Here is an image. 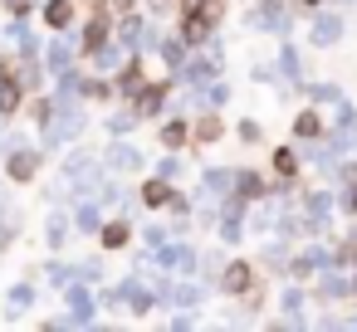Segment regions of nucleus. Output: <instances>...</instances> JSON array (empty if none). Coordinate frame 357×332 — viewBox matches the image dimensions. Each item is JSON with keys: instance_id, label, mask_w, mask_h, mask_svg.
<instances>
[{"instance_id": "11", "label": "nucleus", "mask_w": 357, "mask_h": 332, "mask_svg": "<svg viewBox=\"0 0 357 332\" xmlns=\"http://www.w3.org/2000/svg\"><path fill=\"white\" fill-rule=\"evenodd\" d=\"M352 210H357V191H352Z\"/></svg>"}, {"instance_id": "1", "label": "nucleus", "mask_w": 357, "mask_h": 332, "mask_svg": "<svg viewBox=\"0 0 357 332\" xmlns=\"http://www.w3.org/2000/svg\"><path fill=\"white\" fill-rule=\"evenodd\" d=\"M225 288H230V293H245V288H250V269H245V264H230V269H225Z\"/></svg>"}, {"instance_id": "4", "label": "nucleus", "mask_w": 357, "mask_h": 332, "mask_svg": "<svg viewBox=\"0 0 357 332\" xmlns=\"http://www.w3.org/2000/svg\"><path fill=\"white\" fill-rule=\"evenodd\" d=\"M103 244H108V249H123V244H128V225H108V230H103Z\"/></svg>"}, {"instance_id": "5", "label": "nucleus", "mask_w": 357, "mask_h": 332, "mask_svg": "<svg viewBox=\"0 0 357 332\" xmlns=\"http://www.w3.org/2000/svg\"><path fill=\"white\" fill-rule=\"evenodd\" d=\"M69 20H74L69 0H54V6H50V25H69Z\"/></svg>"}, {"instance_id": "3", "label": "nucleus", "mask_w": 357, "mask_h": 332, "mask_svg": "<svg viewBox=\"0 0 357 332\" xmlns=\"http://www.w3.org/2000/svg\"><path fill=\"white\" fill-rule=\"evenodd\" d=\"M181 35H186V45H196V40H206V15H186V25H181Z\"/></svg>"}, {"instance_id": "9", "label": "nucleus", "mask_w": 357, "mask_h": 332, "mask_svg": "<svg viewBox=\"0 0 357 332\" xmlns=\"http://www.w3.org/2000/svg\"><path fill=\"white\" fill-rule=\"evenodd\" d=\"M84 45H89V49H98V45H103V25H89V35H84Z\"/></svg>"}, {"instance_id": "8", "label": "nucleus", "mask_w": 357, "mask_h": 332, "mask_svg": "<svg viewBox=\"0 0 357 332\" xmlns=\"http://www.w3.org/2000/svg\"><path fill=\"white\" fill-rule=\"evenodd\" d=\"M15 103H20V93H15V88H0V113H10Z\"/></svg>"}, {"instance_id": "2", "label": "nucleus", "mask_w": 357, "mask_h": 332, "mask_svg": "<svg viewBox=\"0 0 357 332\" xmlns=\"http://www.w3.org/2000/svg\"><path fill=\"white\" fill-rule=\"evenodd\" d=\"M10 176H15V181H30V176H35V152H20V157L10 161Z\"/></svg>"}, {"instance_id": "6", "label": "nucleus", "mask_w": 357, "mask_h": 332, "mask_svg": "<svg viewBox=\"0 0 357 332\" xmlns=\"http://www.w3.org/2000/svg\"><path fill=\"white\" fill-rule=\"evenodd\" d=\"M313 132H318V113H303L298 118V137H313Z\"/></svg>"}, {"instance_id": "10", "label": "nucleus", "mask_w": 357, "mask_h": 332, "mask_svg": "<svg viewBox=\"0 0 357 332\" xmlns=\"http://www.w3.org/2000/svg\"><path fill=\"white\" fill-rule=\"evenodd\" d=\"M113 6H118V10H128V6H132V0H113Z\"/></svg>"}, {"instance_id": "7", "label": "nucleus", "mask_w": 357, "mask_h": 332, "mask_svg": "<svg viewBox=\"0 0 357 332\" xmlns=\"http://www.w3.org/2000/svg\"><path fill=\"white\" fill-rule=\"evenodd\" d=\"M147 205H167V186L152 181V186H147Z\"/></svg>"}]
</instances>
